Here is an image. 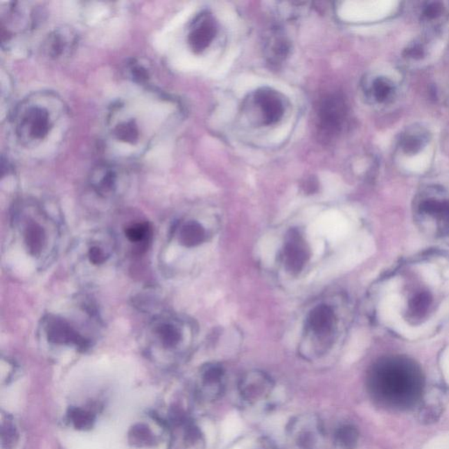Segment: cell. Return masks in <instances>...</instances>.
Here are the masks:
<instances>
[{
	"label": "cell",
	"mask_w": 449,
	"mask_h": 449,
	"mask_svg": "<svg viewBox=\"0 0 449 449\" xmlns=\"http://www.w3.org/2000/svg\"><path fill=\"white\" fill-rule=\"evenodd\" d=\"M10 249L26 256L33 270H44L58 255L62 227L58 218L37 200L25 199L13 204Z\"/></svg>",
	"instance_id": "6da1fadb"
},
{
	"label": "cell",
	"mask_w": 449,
	"mask_h": 449,
	"mask_svg": "<svg viewBox=\"0 0 449 449\" xmlns=\"http://www.w3.org/2000/svg\"><path fill=\"white\" fill-rule=\"evenodd\" d=\"M98 315L88 302H78L71 312L46 313L39 322L38 335L49 346L75 348L85 351L90 348L98 333Z\"/></svg>",
	"instance_id": "7a4b0ae2"
},
{
	"label": "cell",
	"mask_w": 449,
	"mask_h": 449,
	"mask_svg": "<svg viewBox=\"0 0 449 449\" xmlns=\"http://www.w3.org/2000/svg\"><path fill=\"white\" fill-rule=\"evenodd\" d=\"M64 112L62 101L49 92L26 98L18 105L12 118L19 143L26 148L39 146L54 133Z\"/></svg>",
	"instance_id": "3957f363"
},
{
	"label": "cell",
	"mask_w": 449,
	"mask_h": 449,
	"mask_svg": "<svg viewBox=\"0 0 449 449\" xmlns=\"http://www.w3.org/2000/svg\"><path fill=\"white\" fill-rule=\"evenodd\" d=\"M118 249L114 233L107 229H94L76 240L69 257L78 276L95 280L114 268Z\"/></svg>",
	"instance_id": "277c9868"
},
{
	"label": "cell",
	"mask_w": 449,
	"mask_h": 449,
	"mask_svg": "<svg viewBox=\"0 0 449 449\" xmlns=\"http://www.w3.org/2000/svg\"><path fill=\"white\" fill-rule=\"evenodd\" d=\"M143 337L151 351L174 352L180 348L186 338L184 322L170 313L155 316L145 328Z\"/></svg>",
	"instance_id": "5b68a950"
},
{
	"label": "cell",
	"mask_w": 449,
	"mask_h": 449,
	"mask_svg": "<svg viewBox=\"0 0 449 449\" xmlns=\"http://www.w3.org/2000/svg\"><path fill=\"white\" fill-rule=\"evenodd\" d=\"M133 107L125 102H118L112 107L108 117L109 137L122 146L139 148L143 141H146V127L139 122L140 115L137 109L133 111Z\"/></svg>",
	"instance_id": "8992f818"
},
{
	"label": "cell",
	"mask_w": 449,
	"mask_h": 449,
	"mask_svg": "<svg viewBox=\"0 0 449 449\" xmlns=\"http://www.w3.org/2000/svg\"><path fill=\"white\" fill-rule=\"evenodd\" d=\"M346 117V105L339 94L326 95L320 101L318 118L319 128L328 137H335L342 131Z\"/></svg>",
	"instance_id": "52a82bcc"
},
{
	"label": "cell",
	"mask_w": 449,
	"mask_h": 449,
	"mask_svg": "<svg viewBox=\"0 0 449 449\" xmlns=\"http://www.w3.org/2000/svg\"><path fill=\"white\" fill-rule=\"evenodd\" d=\"M217 34L216 22L211 13L200 12L191 22L188 42L191 51L200 54L212 44Z\"/></svg>",
	"instance_id": "ba28073f"
},
{
	"label": "cell",
	"mask_w": 449,
	"mask_h": 449,
	"mask_svg": "<svg viewBox=\"0 0 449 449\" xmlns=\"http://www.w3.org/2000/svg\"><path fill=\"white\" fill-rule=\"evenodd\" d=\"M90 186L95 193L104 199L115 197L120 186L116 168L110 164H98L91 170Z\"/></svg>",
	"instance_id": "9c48e42d"
},
{
	"label": "cell",
	"mask_w": 449,
	"mask_h": 449,
	"mask_svg": "<svg viewBox=\"0 0 449 449\" xmlns=\"http://www.w3.org/2000/svg\"><path fill=\"white\" fill-rule=\"evenodd\" d=\"M283 263L287 270L298 274L303 269L309 258V251L298 231H290L283 252Z\"/></svg>",
	"instance_id": "30bf717a"
},
{
	"label": "cell",
	"mask_w": 449,
	"mask_h": 449,
	"mask_svg": "<svg viewBox=\"0 0 449 449\" xmlns=\"http://www.w3.org/2000/svg\"><path fill=\"white\" fill-rule=\"evenodd\" d=\"M76 42L77 36L71 28H56L46 37L42 44V51L48 58L58 60L71 54Z\"/></svg>",
	"instance_id": "8fae6325"
},
{
	"label": "cell",
	"mask_w": 449,
	"mask_h": 449,
	"mask_svg": "<svg viewBox=\"0 0 449 449\" xmlns=\"http://www.w3.org/2000/svg\"><path fill=\"white\" fill-rule=\"evenodd\" d=\"M255 102L262 112L263 121L266 125L276 124L285 114L283 98L272 89L263 88L257 91Z\"/></svg>",
	"instance_id": "7c38bea8"
},
{
	"label": "cell",
	"mask_w": 449,
	"mask_h": 449,
	"mask_svg": "<svg viewBox=\"0 0 449 449\" xmlns=\"http://www.w3.org/2000/svg\"><path fill=\"white\" fill-rule=\"evenodd\" d=\"M173 236L182 247L193 249L206 240V231L199 221L186 220L176 224Z\"/></svg>",
	"instance_id": "4fadbf2b"
},
{
	"label": "cell",
	"mask_w": 449,
	"mask_h": 449,
	"mask_svg": "<svg viewBox=\"0 0 449 449\" xmlns=\"http://www.w3.org/2000/svg\"><path fill=\"white\" fill-rule=\"evenodd\" d=\"M124 236L135 254H141L148 249L153 237V229L147 220H134L127 224Z\"/></svg>",
	"instance_id": "5bb4252c"
},
{
	"label": "cell",
	"mask_w": 449,
	"mask_h": 449,
	"mask_svg": "<svg viewBox=\"0 0 449 449\" xmlns=\"http://www.w3.org/2000/svg\"><path fill=\"white\" fill-rule=\"evenodd\" d=\"M308 324L312 331L318 335H328L335 324V315L329 306L322 305L310 312Z\"/></svg>",
	"instance_id": "9a60e30c"
},
{
	"label": "cell",
	"mask_w": 449,
	"mask_h": 449,
	"mask_svg": "<svg viewBox=\"0 0 449 449\" xmlns=\"http://www.w3.org/2000/svg\"><path fill=\"white\" fill-rule=\"evenodd\" d=\"M266 49L270 64H277L285 60L288 55L290 45L280 32L273 31L267 42Z\"/></svg>",
	"instance_id": "2e32d148"
},
{
	"label": "cell",
	"mask_w": 449,
	"mask_h": 449,
	"mask_svg": "<svg viewBox=\"0 0 449 449\" xmlns=\"http://www.w3.org/2000/svg\"><path fill=\"white\" fill-rule=\"evenodd\" d=\"M128 441L137 448H148L155 444V437L150 429L144 424H137L130 429Z\"/></svg>",
	"instance_id": "e0dca14e"
},
{
	"label": "cell",
	"mask_w": 449,
	"mask_h": 449,
	"mask_svg": "<svg viewBox=\"0 0 449 449\" xmlns=\"http://www.w3.org/2000/svg\"><path fill=\"white\" fill-rule=\"evenodd\" d=\"M267 379L263 376H256L254 378L249 376L244 380L242 385V394L249 400H256L262 397L263 393L267 388Z\"/></svg>",
	"instance_id": "ac0fdd59"
},
{
	"label": "cell",
	"mask_w": 449,
	"mask_h": 449,
	"mask_svg": "<svg viewBox=\"0 0 449 449\" xmlns=\"http://www.w3.org/2000/svg\"><path fill=\"white\" fill-rule=\"evenodd\" d=\"M69 418L74 427L79 430H88L94 423V415L81 408L69 409Z\"/></svg>",
	"instance_id": "d6986e66"
},
{
	"label": "cell",
	"mask_w": 449,
	"mask_h": 449,
	"mask_svg": "<svg viewBox=\"0 0 449 449\" xmlns=\"http://www.w3.org/2000/svg\"><path fill=\"white\" fill-rule=\"evenodd\" d=\"M356 441H358V434L353 428L343 427L336 432L335 442L342 449L354 448Z\"/></svg>",
	"instance_id": "ffe728a7"
},
{
	"label": "cell",
	"mask_w": 449,
	"mask_h": 449,
	"mask_svg": "<svg viewBox=\"0 0 449 449\" xmlns=\"http://www.w3.org/2000/svg\"><path fill=\"white\" fill-rule=\"evenodd\" d=\"M392 91V87L387 79L379 78L373 82V94L378 102L387 100Z\"/></svg>",
	"instance_id": "44dd1931"
},
{
	"label": "cell",
	"mask_w": 449,
	"mask_h": 449,
	"mask_svg": "<svg viewBox=\"0 0 449 449\" xmlns=\"http://www.w3.org/2000/svg\"><path fill=\"white\" fill-rule=\"evenodd\" d=\"M224 375L223 369L218 365H209L203 372L204 381L208 385L218 384Z\"/></svg>",
	"instance_id": "7402d4cb"
},
{
	"label": "cell",
	"mask_w": 449,
	"mask_h": 449,
	"mask_svg": "<svg viewBox=\"0 0 449 449\" xmlns=\"http://www.w3.org/2000/svg\"><path fill=\"white\" fill-rule=\"evenodd\" d=\"M423 145V141L422 139L414 137V135H407L402 141L403 150L405 152L406 154L414 155L417 153Z\"/></svg>",
	"instance_id": "603a6c76"
},
{
	"label": "cell",
	"mask_w": 449,
	"mask_h": 449,
	"mask_svg": "<svg viewBox=\"0 0 449 449\" xmlns=\"http://www.w3.org/2000/svg\"><path fill=\"white\" fill-rule=\"evenodd\" d=\"M421 273L427 282L432 285H437L441 283L440 276L432 264H424L421 267Z\"/></svg>",
	"instance_id": "cb8c5ba5"
},
{
	"label": "cell",
	"mask_w": 449,
	"mask_h": 449,
	"mask_svg": "<svg viewBox=\"0 0 449 449\" xmlns=\"http://www.w3.org/2000/svg\"><path fill=\"white\" fill-rule=\"evenodd\" d=\"M130 71L131 77L133 78L134 81L143 82L147 80L148 71L143 65L137 64V62H132L130 65Z\"/></svg>",
	"instance_id": "d4e9b609"
},
{
	"label": "cell",
	"mask_w": 449,
	"mask_h": 449,
	"mask_svg": "<svg viewBox=\"0 0 449 449\" xmlns=\"http://www.w3.org/2000/svg\"><path fill=\"white\" fill-rule=\"evenodd\" d=\"M424 449H449V435H442L434 439Z\"/></svg>",
	"instance_id": "484cf974"
},
{
	"label": "cell",
	"mask_w": 449,
	"mask_h": 449,
	"mask_svg": "<svg viewBox=\"0 0 449 449\" xmlns=\"http://www.w3.org/2000/svg\"><path fill=\"white\" fill-rule=\"evenodd\" d=\"M442 10H443V6L441 3H432L425 8L424 15L428 19H435L441 15Z\"/></svg>",
	"instance_id": "4316f807"
},
{
	"label": "cell",
	"mask_w": 449,
	"mask_h": 449,
	"mask_svg": "<svg viewBox=\"0 0 449 449\" xmlns=\"http://www.w3.org/2000/svg\"><path fill=\"white\" fill-rule=\"evenodd\" d=\"M405 55L408 56V58L419 59L424 55V51L421 46L415 45L414 47L406 49Z\"/></svg>",
	"instance_id": "83f0119b"
},
{
	"label": "cell",
	"mask_w": 449,
	"mask_h": 449,
	"mask_svg": "<svg viewBox=\"0 0 449 449\" xmlns=\"http://www.w3.org/2000/svg\"><path fill=\"white\" fill-rule=\"evenodd\" d=\"M442 371H443L446 379L449 384V346L446 350L441 360Z\"/></svg>",
	"instance_id": "f1b7e54d"
}]
</instances>
